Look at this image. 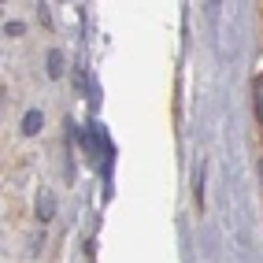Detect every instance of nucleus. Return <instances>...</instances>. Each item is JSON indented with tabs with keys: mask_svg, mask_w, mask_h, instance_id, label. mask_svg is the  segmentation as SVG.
Masks as SVG:
<instances>
[{
	"mask_svg": "<svg viewBox=\"0 0 263 263\" xmlns=\"http://www.w3.org/2000/svg\"><path fill=\"white\" fill-rule=\"evenodd\" d=\"M252 100H256V119L263 122V74L252 82Z\"/></svg>",
	"mask_w": 263,
	"mask_h": 263,
	"instance_id": "nucleus-1",
	"label": "nucleus"
},
{
	"mask_svg": "<svg viewBox=\"0 0 263 263\" xmlns=\"http://www.w3.org/2000/svg\"><path fill=\"white\" fill-rule=\"evenodd\" d=\"M23 130H26V134H37V130H41V115H33V111H30L26 122H23Z\"/></svg>",
	"mask_w": 263,
	"mask_h": 263,
	"instance_id": "nucleus-2",
	"label": "nucleus"
},
{
	"mask_svg": "<svg viewBox=\"0 0 263 263\" xmlns=\"http://www.w3.org/2000/svg\"><path fill=\"white\" fill-rule=\"evenodd\" d=\"M259 171H263V163H259Z\"/></svg>",
	"mask_w": 263,
	"mask_h": 263,
	"instance_id": "nucleus-4",
	"label": "nucleus"
},
{
	"mask_svg": "<svg viewBox=\"0 0 263 263\" xmlns=\"http://www.w3.org/2000/svg\"><path fill=\"white\" fill-rule=\"evenodd\" d=\"M41 219H52V197L41 193Z\"/></svg>",
	"mask_w": 263,
	"mask_h": 263,
	"instance_id": "nucleus-3",
	"label": "nucleus"
}]
</instances>
